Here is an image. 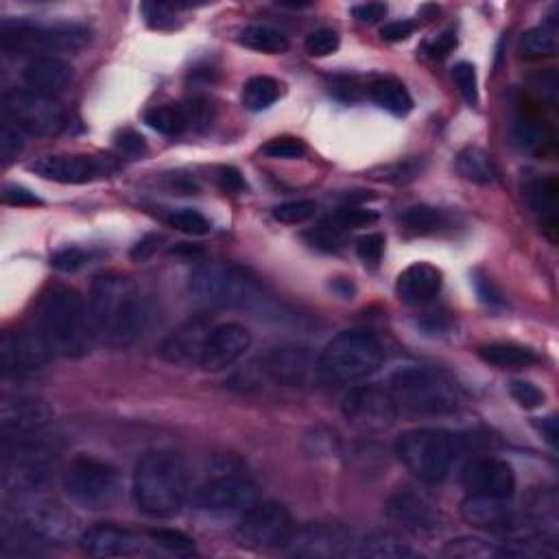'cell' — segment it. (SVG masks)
<instances>
[{"label":"cell","instance_id":"cell-1","mask_svg":"<svg viewBox=\"0 0 559 559\" xmlns=\"http://www.w3.org/2000/svg\"><path fill=\"white\" fill-rule=\"evenodd\" d=\"M90 315L99 335L112 346H132L145 328V306H142L136 284L123 273H99L90 284Z\"/></svg>","mask_w":559,"mask_h":559},{"label":"cell","instance_id":"cell-2","mask_svg":"<svg viewBox=\"0 0 559 559\" xmlns=\"http://www.w3.org/2000/svg\"><path fill=\"white\" fill-rule=\"evenodd\" d=\"M134 501L151 518H173L190 498V474L180 453L149 450L136 463Z\"/></svg>","mask_w":559,"mask_h":559},{"label":"cell","instance_id":"cell-3","mask_svg":"<svg viewBox=\"0 0 559 559\" xmlns=\"http://www.w3.org/2000/svg\"><path fill=\"white\" fill-rule=\"evenodd\" d=\"M38 330L53 352L64 359L88 356L97 337L90 306L75 289H53L44 295L38 311Z\"/></svg>","mask_w":559,"mask_h":559},{"label":"cell","instance_id":"cell-4","mask_svg":"<svg viewBox=\"0 0 559 559\" xmlns=\"http://www.w3.org/2000/svg\"><path fill=\"white\" fill-rule=\"evenodd\" d=\"M79 535L75 516L53 503L27 501L3 514V549L18 544V555L38 553V546L44 544L75 542Z\"/></svg>","mask_w":559,"mask_h":559},{"label":"cell","instance_id":"cell-5","mask_svg":"<svg viewBox=\"0 0 559 559\" xmlns=\"http://www.w3.org/2000/svg\"><path fill=\"white\" fill-rule=\"evenodd\" d=\"M398 411L411 415H446L461 407V387L448 374L424 365L400 367L389 376Z\"/></svg>","mask_w":559,"mask_h":559},{"label":"cell","instance_id":"cell-6","mask_svg":"<svg viewBox=\"0 0 559 559\" xmlns=\"http://www.w3.org/2000/svg\"><path fill=\"white\" fill-rule=\"evenodd\" d=\"M468 442L442 428H413L396 442V455L415 479L435 485L448 479Z\"/></svg>","mask_w":559,"mask_h":559},{"label":"cell","instance_id":"cell-7","mask_svg":"<svg viewBox=\"0 0 559 559\" xmlns=\"http://www.w3.org/2000/svg\"><path fill=\"white\" fill-rule=\"evenodd\" d=\"M385 352L380 341L367 330H346L321 350L317 370L330 383L354 385L376 374Z\"/></svg>","mask_w":559,"mask_h":559},{"label":"cell","instance_id":"cell-8","mask_svg":"<svg viewBox=\"0 0 559 559\" xmlns=\"http://www.w3.org/2000/svg\"><path fill=\"white\" fill-rule=\"evenodd\" d=\"M188 291L210 308H249L260 302V284L230 263H201L190 273Z\"/></svg>","mask_w":559,"mask_h":559},{"label":"cell","instance_id":"cell-9","mask_svg":"<svg viewBox=\"0 0 559 559\" xmlns=\"http://www.w3.org/2000/svg\"><path fill=\"white\" fill-rule=\"evenodd\" d=\"M88 42L90 29L83 25H38L29 20H3L0 25V44L11 55L77 53Z\"/></svg>","mask_w":559,"mask_h":559},{"label":"cell","instance_id":"cell-10","mask_svg":"<svg viewBox=\"0 0 559 559\" xmlns=\"http://www.w3.org/2000/svg\"><path fill=\"white\" fill-rule=\"evenodd\" d=\"M62 487L70 503L90 511H99L110 507L118 498L121 477H118V470L112 463L79 455L64 470Z\"/></svg>","mask_w":559,"mask_h":559},{"label":"cell","instance_id":"cell-11","mask_svg":"<svg viewBox=\"0 0 559 559\" xmlns=\"http://www.w3.org/2000/svg\"><path fill=\"white\" fill-rule=\"evenodd\" d=\"M3 112L9 123L29 136H55L66 123V114L57 101L29 88L9 90L3 99Z\"/></svg>","mask_w":559,"mask_h":559},{"label":"cell","instance_id":"cell-12","mask_svg":"<svg viewBox=\"0 0 559 559\" xmlns=\"http://www.w3.org/2000/svg\"><path fill=\"white\" fill-rule=\"evenodd\" d=\"M55 457L35 442H16L3 459V487L11 494H33L51 483Z\"/></svg>","mask_w":559,"mask_h":559},{"label":"cell","instance_id":"cell-13","mask_svg":"<svg viewBox=\"0 0 559 559\" xmlns=\"http://www.w3.org/2000/svg\"><path fill=\"white\" fill-rule=\"evenodd\" d=\"M341 413L363 433H385L398 420V404L391 391L378 385H356L341 400Z\"/></svg>","mask_w":559,"mask_h":559},{"label":"cell","instance_id":"cell-14","mask_svg":"<svg viewBox=\"0 0 559 559\" xmlns=\"http://www.w3.org/2000/svg\"><path fill=\"white\" fill-rule=\"evenodd\" d=\"M291 514L280 503H256L243 511L236 525V540L247 549H276L291 538Z\"/></svg>","mask_w":559,"mask_h":559},{"label":"cell","instance_id":"cell-15","mask_svg":"<svg viewBox=\"0 0 559 559\" xmlns=\"http://www.w3.org/2000/svg\"><path fill=\"white\" fill-rule=\"evenodd\" d=\"M258 498V487L252 481L225 474L197 487L190 503L197 511H208V514H236L256 505Z\"/></svg>","mask_w":559,"mask_h":559},{"label":"cell","instance_id":"cell-16","mask_svg":"<svg viewBox=\"0 0 559 559\" xmlns=\"http://www.w3.org/2000/svg\"><path fill=\"white\" fill-rule=\"evenodd\" d=\"M53 348L44 339L42 332L35 330H16L5 332L0 343V363L5 374H31L42 370L53 359Z\"/></svg>","mask_w":559,"mask_h":559},{"label":"cell","instance_id":"cell-17","mask_svg":"<svg viewBox=\"0 0 559 559\" xmlns=\"http://www.w3.org/2000/svg\"><path fill=\"white\" fill-rule=\"evenodd\" d=\"M387 514L391 522L413 535H428L444 527V514L431 498L409 490H398L387 503Z\"/></svg>","mask_w":559,"mask_h":559},{"label":"cell","instance_id":"cell-18","mask_svg":"<svg viewBox=\"0 0 559 559\" xmlns=\"http://www.w3.org/2000/svg\"><path fill=\"white\" fill-rule=\"evenodd\" d=\"M252 332L241 324H221L210 330L199 367L204 372L219 374L239 363L252 348Z\"/></svg>","mask_w":559,"mask_h":559},{"label":"cell","instance_id":"cell-19","mask_svg":"<svg viewBox=\"0 0 559 559\" xmlns=\"http://www.w3.org/2000/svg\"><path fill=\"white\" fill-rule=\"evenodd\" d=\"M53 409L40 398L7 400L0 409V431L14 442H33L53 422Z\"/></svg>","mask_w":559,"mask_h":559},{"label":"cell","instance_id":"cell-20","mask_svg":"<svg viewBox=\"0 0 559 559\" xmlns=\"http://www.w3.org/2000/svg\"><path fill=\"white\" fill-rule=\"evenodd\" d=\"M461 483L470 494L509 498L516 492V472L496 457H474L461 470Z\"/></svg>","mask_w":559,"mask_h":559},{"label":"cell","instance_id":"cell-21","mask_svg":"<svg viewBox=\"0 0 559 559\" xmlns=\"http://www.w3.org/2000/svg\"><path fill=\"white\" fill-rule=\"evenodd\" d=\"M29 171L40 175L42 180L57 184H88L101 175L114 171V166L103 158L92 156H70V153H55L35 160Z\"/></svg>","mask_w":559,"mask_h":559},{"label":"cell","instance_id":"cell-22","mask_svg":"<svg viewBox=\"0 0 559 559\" xmlns=\"http://www.w3.org/2000/svg\"><path fill=\"white\" fill-rule=\"evenodd\" d=\"M260 370L271 383L282 387H302L315 370L313 352L304 346L271 348L260 359Z\"/></svg>","mask_w":559,"mask_h":559},{"label":"cell","instance_id":"cell-23","mask_svg":"<svg viewBox=\"0 0 559 559\" xmlns=\"http://www.w3.org/2000/svg\"><path fill=\"white\" fill-rule=\"evenodd\" d=\"M461 516L468 525L490 533H514L522 527V516L507 503V498L470 494L461 503Z\"/></svg>","mask_w":559,"mask_h":559},{"label":"cell","instance_id":"cell-24","mask_svg":"<svg viewBox=\"0 0 559 559\" xmlns=\"http://www.w3.org/2000/svg\"><path fill=\"white\" fill-rule=\"evenodd\" d=\"M210 319L208 317H195L188 319L177 330H173L169 337L164 339L160 356L164 361L173 365H193L199 363L201 352H204L206 339L210 335Z\"/></svg>","mask_w":559,"mask_h":559},{"label":"cell","instance_id":"cell-25","mask_svg":"<svg viewBox=\"0 0 559 559\" xmlns=\"http://www.w3.org/2000/svg\"><path fill=\"white\" fill-rule=\"evenodd\" d=\"M350 538L341 529L332 527H304L297 533H291L287 540V551L297 557H332V555H350L352 549Z\"/></svg>","mask_w":559,"mask_h":559},{"label":"cell","instance_id":"cell-26","mask_svg":"<svg viewBox=\"0 0 559 559\" xmlns=\"http://www.w3.org/2000/svg\"><path fill=\"white\" fill-rule=\"evenodd\" d=\"M81 551L90 557H127L140 551V538L129 529L116 525H97L79 535Z\"/></svg>","mask_w":559,"mask_h":559},{"label":"cell","instance_id":"cell-27","mask_svg":"<svg viewBox=\"0 0 559 559\" xmlns=\"http://www.w3.org/2000/svg\"><path fill=\"white\" fill-rule=\"evenodd\" d=\"M22 81L27 83L29 90L53 99L73 81V66L57 55L31 57L27 66L22 68Z\"/></svg>","mask_w":559,"mask_h":559},{"label":"cell","instance_id":"cell-28","mask_svg":"<svg viewBox=\"0 0 559 559\" xmlns=\"http://www.w3.org/2000/svg\"><path fill=\"white\" fill-rule=\"evenodd\" d=\"M442 284L444 276L437 267L428 263H413L400 273L396 291L407 306H422L435 300L442 291Z\"/></svg>","mask_w":559,"mask_h":559},{"label":"cell","instance_id":"cell-29","mask_svg":"<svg viewBox=\"0 0 559 559\" xmlns=\"http://www.w3.org/2000/svg\"><path fill=\"white\" fill-rule=\"evenodd\" d=\"M479 359L487 365L498 367V370H525L538 363V354L527 346H518V343L496 341L485 343L479 348Z\"/></svg>","mask_w":559,"mask_h":559},{"label":"cell","instance_id":"cell-30","mask_svg":"<svg viewBox=\"0 0 559 559\" xmlns=\"http://www.w3.org/2000/svg\"><path fill=\"white\" fill-rule=\"evenodd\" d=\"M350 555L367 559H407L415 553L409 544H404L398 538V535L389 531H374L361 542H354Z\"/></svg>","mask_w":559,"mask_h":559},{"label":"cell","instance_id":"cell-31","mask_svg":"<svg viewBox=\"0 0 559 559\" xmlns=\"http://www.w3.org/2000/svg\"><path fill=\"white\" fill-rule=\"evenodd\" d=\"M370 99L394 116H407L413 110V99L409 90L404 88V83L396 77H376L370 86H367Z\"/></svg>","mask_w":559,"mask_h":559},{"label":"cell","instance_id":"cell-32","mask_svg":"<svg viewBox=\"0 0 559 559\" xmlns=\"http://www.w3.org/2000/svg\"><path fill=\"white\" fill-rule=\"evenodd\" d=\"M457 173L477 186H492L498 180V169L487 151L479 147H466L455 160Z\"/></svg>","mask_w":559,"mask_h":559},{"label":"cell","instance_id":"cell-33","mask_svg":"<svg viewBox=\"0 0 559 559\" xmlns=\"http://www.w3.org/2000/svg\"><path fill=\"white\" fill-rule=\"evenodd\" d=\"M236 42L249 51L265 55H282L291 49V40L287 35L271 25H249L239 33Z\"/></svg>","mask_w":559,"mask_h":559},{"label":"cell","instance_id":"cell-34","mask_svg":"<svg viewBox=\"0 0 559 559\" xmlns=\"http://www.w3.org/2000/svg\"><path fill=\"white\" fill-rule=\"evenodd\" d=\"M278 99H280V83L273 77H265V75L252 77L243 86L241 101L245 110L249 112H263Z\"/></svg>","mask_w":559,"mask_h":559},{"label":"cell","instance_id":"cell-35","mask_svg":"<svg viewBox=\"0 0 559 559\" xmlns=\"http://www.w3.org/2000/svg\"><path fill=\"white\" fill-rule=\"evenodd\" d=\"M145 123L153 129V132H158L162 136H180L182 132H186V121L180 103L149 107L145 112Z\"/></svg>","mask_w":559,"mask_h":559},{"label":"cell","instance_id":"cell-36","mask_svg":"<svg viewBox=\"0 0 559 559\" xmlns=\"http://www.w3.org/2000/svg\"><path fill=\"white\" fill-rule=\"evenodd\" d=\"M525 197L535 212L544 214V217L551 221V225H555V210H557V197H559V184L555 177L531 182L525 188Z\"/></svg>","mask_w":559,"mask_h":559},{"label":"cell","instance_id":"cell-37","mask_svg":"<svg viewBox=\"0 0 559 559\" xmlns=\"http://www.w3.org/2000/svg\"><path fill=\"white\" fill-rule=\"evenodd\" d=\"M520 53L527 59H542V57H555L557 53V31L551 25L533 27L522 35L520 40Z\"/></svg>","mask_w":559,"mask_h":559},{"label":"cell","instance_id":"cell-38","mask_svg":"<svg viewBox=\"0 0 559 559\" xmlns=\"http://www.w3.org/2000/svg\"><path fill=\"white\" fill-rule=\"evenodd\" d=\"M444 223V212L426 204L411 206L402 212V225L415 234H433L439 228H444Z\"/></svg>","mask_w":559,"mask_h":559},{"label":"cell","instance_id":"cell-39","mask_svg":"<svg viewBox=\"0 0 559 559\" xmlns=\"http://www.w3.org/2000/svg\"><path fill=\"white\" fill-rule=\"evenodd\" d=\"M424 169V164L420 160H400V162H391V164H383L376 166L367 177L376 182H385V184H409L418 177Z\"/></svg>","mask_w":559,"mask_h":559},{"label":"cell","instance_id":"cell-40","mask_svg":"<svg viewBox=\"0 0 559 559\" xmlns=\"http://www.w3.org/2000/svg\"><path fill=\"white\" fill-rule=\"evenodd\" d=\"M304 239L308 241V245L319 249V252L337 254V252H341L343 247H346L348 234H346V230L341 228V225L332 221V225L330 223H319L317 228L308 230L304 234Z\"/></svg>","mask_w":559,"mask_h":559},{"label":"cell","instance_id":"cell-41","mask_svg":"<svg viewBox=\"0 0 559 559\" xmlns=\"http://www.w3.org/2000/svg\"><path fill=\"white\" fill-rule=\"evenodd\" d=\"M164 223L171 225L177 232H184L188 236H206L210 234V221L193 208H175L164 214Z\"/></svg>","mask_w":559,"mask_h":559},{"label":"cell","instance_id":"cell-42","mask_svg":"<svg viewBox=\"0 0 559 559\" xmlns=\"http://www.w3.org/2000/svg\"><path fill=\"white\" fill-rule=\"evenodd\" d=\"M182 105L186 129H193V132H206L214 123V105L206 97H193L186 99Z\"/></svg>","mask_w":559,"mask_h":559},{"label":"cell","instance_id":"cell-43","mask_svg":"<svg viewBox=\"0 0 559 559\" xmlns=\"http://www.w3.org/2000/svg\"><path fill=\"white\" fill-rule=\"evenodd\" d=\"M448 557H463V559H487L498 557V546L483 542L479 538H459L453 540L444 551Z\"/></svg>","mask_w":559,"mask_h":559},{"label":"cell","instance_id":"cell-44","mask_svg":"<svg viewBox=\"0 0 559 559\" xmlns=\"http://www.w3.org/2000/svg\"><path fill=\"white\" fill-rule=\"evenodd\" d=\"M315 212H317V204L313 199H295V201H284V204L273 208V219L287 225H297L313 219Z\"/></svg>","mask_w":559,"mask_h":559},{"label":"cell","instance_id":"cell-45","mask_svg":"<svg viewBox=\"0 0 559 559\" xmlns=\"http://www.w3.org/2000/svg\"><path fill=\"white\" fill-rule=\"evenodd\" d=\"M149 535H151V540L156 542L160 549H164L166 553H173V555L195 553L193 538H188L186 533L177 531V529H153Z\"/></svg>","mask_w":559,"mask_h":559},{"label":"cell","instance_id":"cell-46","mask_svg":"<svg viewBox=\"0 0 559 559\" xmlns=\"http://www.w3.org/2000/svg\"><path fill=\"white\" fill-rule=\"evenodd\" d=\"M260 153H263V156H267V158H273V160H297L306 153V145L300 138L278 136V138L265 142L263 149H260Z\"/></svg>","mask_w":559,"mask_h":559},{"label":"cell","instance_id":"cell-47","mask_svg":"<svg viewBox=\"0 0 559 559\" xmlns=\"http://www.w3.org/2000/svg\"><path fill=\"white\" fill-rule=\"evenodd\" d=\"M339 46H341L339 33L332 29H317L313 33H308L304 40V49L311 57H328L332 53H337Z\"/></svg>","mask_w":559,"mask_h":559},{"label":"cell","instance_id":"cell-48","mask_svg":"<svg viewBox=\"0 0 559 559\" xmlns=\"http://www.w3.org/2000/svg\"><path fill=\"white\" fill-rule=\"evenodd\" d=\"M453 79L455 86L459 88L463 101L468 105L479 103V79H477V68L470 62H461L453 68Z\"/></svg>","mask_w":559,"mask_h":559},{"label":"cell","instance_id":"cell-49","mask_svg":"<svg viewBox=\"0 0 559 559\" xmlns=\"http://www.w3.org/2000/svg\"><path fill=\"white\" fill-rule=\"evenodd\" d=\"M22 149H25V134L5 118L3 129H0V158H3V164L14 162Z\"/></svg>","mask_w":559,"mask_h":559},{"label":"cell","instance_id":"cell-50","mask_svg":"<svg viewBox=\"0 0 559 559\" xmlns=\"http://www.w3.org/2000/svg\"><path fill=\"white\" fill-rule=\"evenodd\" d=\"M385 245H387V239L383 234H378V232L365 234L359 241H356V254H359V258L367 267H378V263L383 260V254H385Z\"/></svg>","mask_w":559,"mask_h":559},{"label":"cell","instance_id":"cell-51","mask_svg":"<svg viewBox=\"0 0 559 559\" xmlns=\"http://www.w3.org/2000/svg\"><path fill=\"white\" fill-rule=\"evenodd\" d=\"M378 219V214L374 210H365L361 206H354V204H348V206H341L337 212H335V221L337 225H341L343 230H348V228H365V225H370Z\"/></svg>","mask_w":559,"mask_h":559},{"label":"cell","instance_id":"cell-52","mask_svg":"<svg viewBox=\"0 0 559 559\" xmlns=\"http://www.w3.org/2000/svg\"><path fill=\"white\" fill-rule=\"evenodd\" d=\"M509 394L522 409H538L544 404V391L529 383V380H511Z\"/></svg>","mask_w":559,"mask_h":559},{"label":"cell","instance_id":"cell-53","mask_svg":"<svg viewBox=\"0 0 559 559\" xmlns=\"http://www.w3.org/2000/svg\"><path fill=\"white\" fill-rule=\"evenodd\" d=\"M90 260V254L83 252L79 247H66V249H59L51 256V267L57 271H64V273H73L79 271L81 267H86Z\"/></svg>","mask_w":559,"mask_h":559},{"label":"cell","instance_id":"cell-54","mask_svg":"<svg viewBox=\"0 0 559 559\" xmlns=\"http://www.w3.org/2000/svg\"><path fill=\"white\" fill-rule=\"evenodd\" d=\"M142 14H145L147 25L151 29H171L175 27V7L166 3H147L142 5Z\"/></svg>","mask_w":559,"mask_h":559},{"label":"cell","instance_id":"cell-55","mask_svg":"<svg viewBox=\"0 0 559 559\" xmlns=\"http://www.w3.org/2000/svg\"><path fill=\"white\" fill-rule=\"evenodd\" d=\"M116 149L129 158H138L147 151V142L134 129H123L116 134Z\"/></svg>","mask_w":559,"mask_h":559},{"label":"cell","instance_id":"cell-56","mask_svg":"<svg viewBox=\"0 0 559 559\" xmlns=\"http://www.w3.org/2000/svg\"><path fill=\"white\" fill-rule=\"evenodd\" d=\"M3 201L9 206H18V208H25V206H42V199L31 193L29 188L25 186H18V184H7L3 188Z\"/></svg>","mask_w":559,"mask_h":559},{"label":"cell","instance_id":"cell-57","mask_svg":"<svg viewBox=\"0 0 559 559\" xmlns=\"http://www.w3.org/2000/svg\"><path fill=\"white\" fill-rule=\"evenodd\" d=\"M418 29V22L415 20H396L387 22L385 27H380V38L385 42H402L411 38V35Z\"/></svg>","mask_w":559,"mask_h":559},{"label":"cell","instance_id":"cell-58","mask_svg":"<svg viewBox=\"0 0 559 559\" xmlns=\"http://www.w3.org/2000/svg\"><path fill=\"white\" fill-rule=\"evenodd\" d=\"M217 182L223 190H228V193H245L247 190V182L245 177L241 175L239 169H234V166H219L217 169Z\"/></svg>","mask_w":559,"mask_h":559},{"label":"cell","instance_id":"cell-59","mask_svg":"<svg viewBox=\"0 0 559 559\" xmlns=\"http://www.w3.org/2000/svg\"><path fill=\"white\" fill-rule=\"evenodd\" d=\"M455 46H457L455 31H444V33H439L435 40L426 44V53L433 59H444L455 51Z\"/></svg>","mask_w":559,"mask_h":559},{"label":"cell","instance_id":"cell-60","mask_svg":"<svg viewBox=\"0 0 559 559\" xmlns=\"http://www.w3.org/2000/svg\"><path fill=\"white\" fill-rule=\"evenodd\" d=\"M160 243H162L160 234H147L145 239H140L134 245L132 254H129V256H132L134 263H147V260L160 249Z\"/></svg>","mask_w":559,"mask_h":559},{"label":"cell","instance_id":"cell-61","mask_svg":"<svg viewBox=\"0 0 559 559\" xmlns=\"http://www.w3.org/2000/svg\"><path fill=\"white\" fill-rule=\"evenodd\" d=\"M352 16L365 22V25H374V22H380L387 16V5L385 3H363L352 7Z\"/></svg>","mask_w":559,"mask_h":559},{"label":"cell","instance_id":"cell-62","mask_svg":"<svg viewBox=\"0 0 559 559\" xmlns=\"http://www.w3.org/2000/svg\"><path fill=\"white\" fill-rule=\"evenodd\" d=\"M474 289H477L481 302L490 304V306H498L503 304V295L494 289V284L487 280V278H474Z\"/></svg>","mask_w":559,"mask_h":559},{"label":"cell","instance_id":"cell-63","mask_svg":"<svg viewBox=\"0 0 559 559\" xmlns=\"http://www.w3.org/2000/svg\"><path fill=\"white\" fill-rule=\"evenodd\" d=\"M533 426H535V431H538L546 439V444H551L553 448L557 446V420H555V415H546V418L533 420Z\"/></svg>","mask_w":559,"mask_h":559},{"label":"cell","instance_id":"cell-64","mask_svg":"<svg viewBox=\"0 0 559 559\" xmlns=\"http://www.w3.org/2000/svg\"><path fill=\"white\" fill-rule=\"evenodd\" d=\"M330 289L335 291L339 297H343V300H352V295H354V284L346 278H337V280H332L330 282Z\"/></svg>","mask_w":559,"mask_h":559}]
</instances>
